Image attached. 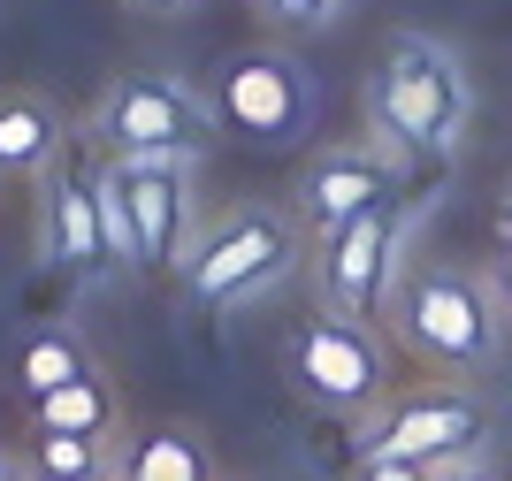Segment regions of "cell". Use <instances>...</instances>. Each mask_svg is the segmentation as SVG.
Instances as JSON below:
<instances>
[{
	"mask_svg": "<svg viewBox=\"0 0 512 481\" xmlns=\"http://www.w3.org/2000/svg\"><path fill=\"white\" fill-rule=\"evenodd\" d=\"M390 321L406 336V352H421L444 375H490L505 359V298L490 275L459 268V260H406L390 283Z\"/></svg>",
	"mask_w": 512,
	"mask_h": 481,
	"instance_id": "1",
	"label": "cell"
},
{
	"mask_svg": "<svg viewBox=\"0 0 512 481\" xmlns=\"http://www.w3.org/2000/svg\"><path fill=\"white\" fill-rule=\"evenodd\" d=\"M467 115H474V84H467V62L451 54L436 31H398L367 84V123L390 153H451L467 138Z\"/></svg>",
	"mask_w": 512,
	"mask_h": 481,
	"instance_id": "2",
	"label": "cell"
},
{
	"mask_svg": "<svg viewBox=\"0 0 512 481\" xmlns=\"http://www.w3.org/2000/svg\"><path fill=\"white\" fill-rule=\"evenodd\" d=\"M299 252H306V230H299L291 207H237L184 260V298H192L199 314H230V306L260 298L268 283H283Z\"/></svg>",
	"mask_w": 512,
	"mask_h": 481,
	"instance_id": "3",
	"label": "cell"
},
{
	"mask_svg": "<svg viewBox=\"0 0 512 481\" xmlns=\"http://www.w3.org/2000/svg\"><path fill=\"white\" fill-rule=\"evenodd\" d=\"M413 260V207L390 191L375 207H360L352 222H337L329 237H314V291L329 314L375 321L390 306V283Z\"/></svg>",
	"mask_w": 512,
	"mask_h": 481,
	"instance_id": "4",
	"label": "cell"
},
{
	"mask_svg": "<svg viewBox=\"0 0 512 481\" xmlns=\"http://www.w3.org/2000/svg\"><path fill=\"white\" fill-rule=\"evenodd\" d=\"M214 115H222V107H214L192 77L130 69V77H115L100 92L92 138H100V153H199V161H207Z\"/></svg>",
	"mask_w": 512,
	"mask_h": 481,
	"instance_id": "5",
	"label": "cell"
},
{
	"mask_svg": "<svg viewBox=\"0 0 512 481\" xmlns=\"http://www.w3.org/2000/svg\"><path fill=\"white\" fill-rule=\"evenodd\" d=\"M283 359H291L299 398H314L321 413H367L390 382V352H383V336H375V321L329 314V306L291 329Z\"/></svg>",
	"mask_w": 512,
	"mask_h": 481,
	"instance_id": "6",
	"label": "cell"
},
{
	"mask_svg": "<svg viewBox=\"0 0 512 481\" xmlns=\"http://www.w3.org/2000/svg\"><path fill=\"white\" fill-rule=\"evenodd\" d=\"M115 176H123V199H130V222H138V252H146V275L153 268H176L199 252L192 230V176H199V153H107Z\"/></svg>",
	"mask_w": 512,
	"mask_h": 481,
	"instance_id": "7",
	"label": "cell"
},
{
	"mask_svg": "<svg viewBox=\"0 0 512 481\" xmlns=\"http://www.w3.org/2000/svg\"><path fill=\"white\" fill-rule=\"evenodd\" d=\"M222 115H230L253 146H291L306 123H314V77H306L299 54L283 46H253L222 69Z\"/></svg>",
	"mask_w": 512,
	"mask_h": 481,
	"instance_id": "8",
	"label": "cell"
},
{
	"mask_svg": "<svg viewBox=\"0 0 512 481\" xmlns=\"http://www.w3.org/2000/svg\"><path fill=\"white\" fill-rule=\"evenodd\" d=\"M482 428H490V413H482L474 390H421V398H406L398 413H383L375 428H367V436H360V459L444 466V459H467Z\"/></svg>",
	"mask_w": 512,
	"mask_h": 481,
	"instance_id": "9",
	"label": "cell"
},
{
	"mask_svg": "<svg viewBox=\"0 0 512 481\" xmlns=\"http://www.w3.org/2000/svg\"><path fill=\"white\" fill-rule=\"evenodd\" d=\"M398 168H406V153H390L383 138L375 146H329V153H314L306 161V176H299V230H306V245L314 237H329L337 222H352L360 207H375V199H390L398 191Z\"/></svg>",
	"mask_w": 512,
	"mask_h": 481,
	"instance_id": "10",
	"label": "cell"
},
{
	"mask_svg": "<svg viewBox=\"0 0 512 481\" xmlns=\"http://www.w3.org/2000/svg\"><path fill=\"white\" fill-rule=\"evenodd\" d=\"M46 252H54L77 283H92V275L107 268L100 207H92V168H62L54 161V184H46Z\"/></svg>",
	"mask_w": 512,
	"mask_h": 481,
	"instance_id": "11",
	"label": "cell"
},
{
	"mask_svg": "<svg viewBox=\"0 0 512 481\" xmlns=\"http://www.w3.org/2000/svg\"><path fill=\"white\" fill-rule=\"evenodd\" d=\"M115 481H214V451L199 428H146L115 451Z\"/></svg>",
	"mask_w": 512,
	"mask_h": 481,
	"instance_id": "12",
	"label": "cell"
},
{
	"mask_svg": "<svg viewBox=\"0 0 512 481\" xmlns=\"http://www.w3.org/2000/svg\"><path fill=\"white\" fill-rule=\"evenodd\" d=\"M62 115L46 100H31V92H16V100H0V176H46V168L62 161Z\"/></svg>",
	"mask_w": 512,
	"mask_h": 481,
	"instance_id": "13",
	"label": "cell"
},
{
	"mask_svg": "<svg viewBox=\"0 0 512 481\" xmlns=\"http://www.w3.org/2000/svg\"><path fill=\"white\" fill-rule=\"evenodd\" d=\"M92 207H100V245H107V268L123 275V283H138L146 275V252H138V222H130V199H123V176H115V161H92Z\"/></svg>",
	"mask_w": 512,
	"mask_h": 481,
	"instance_id": "14",
	"label": "cell"
},
{
	"mask_svg": "<svg viewBox=\"0 0 512 481\" xmlns=\"http://www.w3.org/2000/svg\"><path fill=\"white\" fill-rule=\"evenodd\" d=\"M31 405H39V436H115V398L100 390V375H77Z\"/></svg>",
	"mask_w": 512,
	"mask_h": 481,
	"instance_id": "15",
	"label": "cell"
},
{
	"mask_svg": "<svg viewBox=\"0 0 512 481\" xmlns=\"http://www.w3.org/2000/svg\"><path fill=\"white\" fill-rule=\"evenodd\" d=\"M77 375H92V367H85V352H77V336H69V329H39L16 352L23 398H46V390H62V382H77Z\"/></svg>",
	"mask_w": 512,
	"mask_h": 481,
	"instance_id": "16",
	"label": "cell"
},
{
	"mask_svg": "<svg viewBox=\"0 0 512 481\" xmlns=\"http://www.w3.org/2000/svg\"><path fill=\"white\" fill-rule=\"evenodd\" d=\"M39 474H115L107 436H39Z\"/></svg>",
	"mask_w": 512,
	"mask_h": 481,
	"instance_id": "17",
	"label": "cell"
},
{
	"mask_svg": "<svg viewBox=\"0 0 512 481\" xmlns=\"http://www.w3.org/2000/svg\"><path fill=\"white\" fill-rule=\"evenodd\" d=\"M268 23H283V31H329V23L344 16V0H253Z\"/></svg>",
	"mask_w": 512,
	"mask_h": 481,
	"instance_id": "18",
	"label": "cell"
},
{
	"mask_svg": "<svg viewBox=\"0 0 512 481\" xmlns=\"http://www.w3.org/2000/svg\"><path fill=\"white\" fill-rule=\"evenodd\" d=\"M352 481H436V466H413V459H360Z\"/></svg>",
	"mask_w": 512,
	"mask_h": 481,
	"instance_id": "19",
	"label": "cell"
},
{
	"mask_svg": "<svg viewBox=\"0 0 512 481\" xmlns=\"http://www.w3.org/2000/svg\"><path fill=\"white\" fill-rule=\"evenodd\" d=\"M490 283H497V298L512 306V230H505V245H497V268H490Z\"/></svg>",
	"mask_w": 512,
	"mask_h": 481,
	"instance_id": "20",
	"label": "cell"
},
{
	"mask_svg": "<svg viewBox=\"0 0 512 481\" xmlns=\"http://www.w3.org/2000/svg\"><path fill=\"white\" fill-rule=\"evenodd\" d=\"M130 8H138V16H192L199 0H130Z\"/></svg>",
	"mask_w": 512,
	"mask_h": 481,
	"instance_id": "21",
	"label": "cell"
},
{
	"mask_svg": "<svg viewBox=\"0 0 512 481\" xmlns=\"http://www.w3.org/2000/svg\"><path fill=\"white\" fill-rule=\"evenodd\" d=\"M436 481H497V474H482V466H451V459H444V466H436Z\"/></svg>",
	"mask_w": 512,
	"mask_h": 481,
	"instance_id": "22",
	"label": "cell"
},
{
	"mask_svg": "<svg viewBox=\"0 0 512 481\" xmlns=\"http://www.w3.org/2000/svg\"><path fill=\"white\" fill-rule=\"evenodd\" d=\"M31 481H115V474H31Z\"/></svg>",
	"mask_w": 512,
	"mask_h": 481,
	"instance_id": "23",
	"label": "cell"
},
{
	"mask_svg": "<svg viewBox=\"0 0 512 481\" xmlns=\"http://www.w3.org/2000/svg\"><path fill=\"white\" fill-rule=\"evenodd\" d=\"M0 481H31V474H23V466L8 459V451H0Z\"/></svg>",
	"mask_w": 512,
	"mask_h": 481,
	"instance_id": "24",
	"label": "cell"
},
{
	"mask_svg": "<svg viewBox=\"0 0 512 481\" xmlns=\"http://www.w3.org/2000/svg\"><path fill=\"white\" fill-rule=\"evenodd\" d=\"M505 222H512V191H505Z\"/></svg>",
	"mask_w": 512,
	"mask_h": 481,
	"instance_id": "25",
	"label": "cell"
}]
</instances>
